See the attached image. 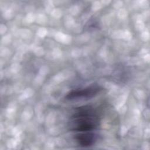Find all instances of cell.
I'll list each match as a JSON object with an SVG mask.
<instances>
[{
	"label": "cell",
	"instance_id": "cell-1",
	"mask_svg": "<svg viewBox=\"0 0 150 150\" xmlns=\"http://www.w3.org/2000/svg\"><path fill=\"white\" fill-rule=\"evenodd\" d=\"M100 123L98 110L92 105H86L75 108L69 120V128L76 134L96 132Z\"/></svg>",
	"mask_w": 150,
	"mask_h": 150
},
{
	"label": "cell",
	"instance_id": "cell-2",
	"mask_svg": "<svg viewBox=\"0 0 150 150\" xmlns=\"http://www.w3.org/2000/svg\"><path fill=\"white\" fill-rule=\"evenodd\" d=\"M102 89L103 88L98 85H91L85 88L73 90L69 92L64 98L67 100L90 99L97 96Z\"/></svg>",
	"mask_w": 150,
	"mask_h": 150
},
{
	"label": "cell",
	"instance_id": "cell-3",
	"mask_svg": "<svg viewBox=\"0 0 150 150\" xmlns=\"http://www.w3.org/2000/svg\"><path fill=\"white\" fill-rule=\"evenodd\" d=\"M98 134L96 132L76 134L74 139L79 145L82 147H88L93 145L98 139Z\"/></svg>",
	"mask_w": 150,
	"mask_h": 150
}]
</instances>
